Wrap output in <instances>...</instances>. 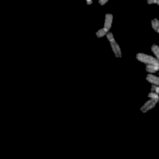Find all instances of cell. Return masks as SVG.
<instances>
[{
    "label": "cell",
    "mask_w": 159,
    "mask_h": 159,
    "mask_svg": "<svg viewBox=\"0 0 159 159\" xmlns=\"http://www.w3.org/2000/svg\"><path fill=\"white\" fill-rule=\"evenodd\" d=\"M151 25L152 28L157 33L159 31V21L157 19H154L151 22Z\"/></svg>",
    "instance_id": "obj_7"
},
{
    "label": "cell",
    "mask_w": 159,
    "mask_h": 159,
    "mask_svg": "<svg viewBox=\"0 0 159 159\" xmlns=\"http://www.w3.org/2000/svg\"><path fill=\"white\" fill-rule=\"evenodd\" d=\"M151 90L152 92H154L157 93L159 95V86L156 85H152L151 87Z\"/></svg>",
    "instance_id": "obj_11"
},
{
    "label": "cell",
    "mask_w": 159,
    "mask_h": 159,
    "mask_svg": "<svg viewBox=\"0 0 159 159\" xmlns=\"http://www.w3.org/2000/svg\"><path fill=\"white\" fill-rule=\"evenodd\" d=\"M113 20V16L111 14H107L105 16V24H104V30L106 31L107 33L109 32V30L112 27Z\"/></svg>",
    "instance_id": "obj_4"
},
{
    "label": "cell",
    "mask_w": 159,
    "mask_h": 159,
    "mask_svg": "<svg viewBox=\"0 0 159 159\" xmlns=\"http://www.w3.org/2000/svg\"><path fill=\"white\" fill-rule=\"evenodd\" d=\"M136 58L138 61L147 65H159V61L157 60V59L152 56L145 53H138L136 56Z\"/></svg>",
    "instance_id": "obj_2"
},
{
    "label": "cell",
    "mask_w": 159,
    "mask_h": 159,
    "mask_svg": "<svg viewBox=\"0 0 159 159\" xmlns=\"http://www.w3.org/2000/svg\"><path fill=\"white\" fill-rule=\"evenodd\" d=\"M157 102H154L152 100H149L148 102H146L144 105L142 106L140 109V110L143 112V113H146L148 111H149V110L153 109L156 105Z\"/></svg>",
    "instance_id": "obj_3"
},
{
    "label": "cell",
    "mask_w": 159,
    "mask_h": 159,
    "mask_svg": "<svg viewBox=\"0 0 159 159\" xmlns=\"http://www.w3.org/2000/svg\"><path fill=\"white\" fill-rule=\"evenodd\" d=\"M108 1V0H99V3L101 4V5H104L105 4L106 2Z\"/></svg>",
    "instance_id": "obj_13"
},
{
    "label": "cell",
    "mask_w": 159,
    "mask_h": 159,
    "mask_svg": "<svg viewBox=\"0 0 159 159\" xmlns=\"http://www.w3.org/2000/svg\"><path fill=\"white\" fill-rule=\"evenodd\" d=\"M106 38L108 39V41L111 44V47L112 48V50L113 51V52L114 53L115 56L117 58H120L122 57V52H121V50L120 48V46H119V44L116 43L114 38V35L111 32H108L106 34Z\"/></svg>",
    "instance_id": "obj_1"
},
{
    "label": "cell",
    "mask_w": 159,
    "mask_h": 159,
    "mask_svg": "<svg viewBox=\"0 0 159 159\" xmlns=\"http://www.w3.org/2000/svg\"></svg>",
    "instance_id": "obj_15"
},
{
    "label": "cell",
    "mask_w": 159,
    "mask_h": 159,
    "mask_svg": "<svg viewBox=\"0 0 159 159\" xmlns=\"http://www.w3.org/2000/svg\"><path fill=\"white\" fill-rule=\"evenodd\" d=\"M146 70L149 73H155L159 70V65H147Z\"/></svg>",
    "instance_id": "obj_6"
},
{
    "label": "cell",
    "mask_w": 159,
    "mask_h": 159,
    "mask_svg": "<svg viewBox=\"0 0 159 159\" xmlns=\"http://www.w3.org/2000/svg\"><path fill=\"white\" fill-rule=\"evenodd\" d=\"M146 80L153 85L159 86V77L158 76H156L154 75L149 74L146 77Z\"/></svg>",
    "instance_id": "obj_5"
},
{
    "label": "cell",
    "mask_w": 159,
    "mask_h": 159,
    "mask_svg": "<svg viewBox=\"0 0 159 159\" xmlns=\"http://www.w3.org/2000/svg\"><path fill=\"white\" fill-rule=\"evenodd\" d=\"M151 50L152 51V52L154 53V55H156V57H157V60L159 62V47L158 46L154 44L152 46L151 48Z\"/></svg>",
    "instance_id": "obj_9"
},
{
    "label": "cell",
    "mask_w": 159,
    "mask_h": 159,
    "mask_svg": "<svg viewBox=\"0 0 159 159\" xmlns=\"http://www.w3.org/2000/svg\"><path fill=\"white\" fill-rule=\"evenodd\" d=\"M148 97L149 98H151V100H152L157 103L159 102V95L157 93H156L154 92H152L149 93L148 95Z\"/></svg>",
    "instance_id": "obj_8"
},
{
    "label": "cell",
    "mask_w": 159,
    "mask_h": 159,
    "mask_svg": "<svg viewBox=\"0 0 159 159\" xmlns=\"http://www.w3.org/2000/svg\"><path fill=\"white\" fill-rule=\"evenodd\" d=\"M107 32L106 31L104 30V28H102L100 30H99L98 31H97L96 32V36L98 37V38H102L103 36H105V35L107 34Z\"/></svg>",
    "instance_id": "obj_10"
},
{
    "label": "cell",
    "mask_w": 159,
    "mask_h": 159,
    "mask_svg": "<svg viewBox=\"0 0 159 159\" xmlns=\"http://www.w3.org/2000/svg\"><path fill=\"white\" fill-rule=\"evenodd\" d=\"M86 2L88 5H90L92 4V0H86Z\"/></svg>",
    "instance_id": "obj_14"
},
{
    "label": "cell",
    "mask_w": 159,
    "mask_h": 159,
    "mask_svg": "<svg viewBox=\"0 0 159 159\" xmlns=\"http://www.w3.org/2000/svg\"></svg>",
    "instance_id": "obj_16"
},
{
    "label": "cell",
    "mask_w": 159,
    "mask_h": 159,
    "mask_svg": "<svg viewBox=\"0 0 159 159\" xmlns=\"http://www.w3.org/2000/svg\"><path fill=\"white\" fill-rule=\"evenodd\" d=\"M147 2L149 4H157L159 5V0H148Z\"/></svg>",
    "instance_id": "obj_12"
}]
</instances>
